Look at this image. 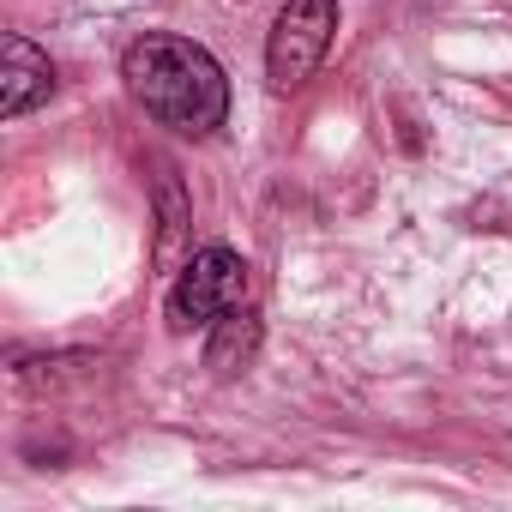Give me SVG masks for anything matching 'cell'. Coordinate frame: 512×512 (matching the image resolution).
Listing matches in <instances>:
<instances>
[{
    "instance_id": "obj_4",
    "label": "cell",
    "mask_w": 512,
    "mask_h": 512,
    "mask_svg": "<svg viewBox=\"0 0 512 512\" xmlns=\"http://www.w3.org/2000/svg\"><path fill=\"white\" fill-rule=\"evenodd\" d=\"M49 97H55V67H49V55H43L31 37H7V43H0V115L19 121V115H31V109L49 103Z\"/></svg>"
},
{
    "instance_id": "obj_3",
    "label": "cell",
    "mask_w": 512,
    "mask_h": 512,
    "mask_svg": "<svg viewBox=\"0 0 512 512\" xmlns=\"http://www.w3.org/2000/svg\"><path fill=\"white\" fill-rule=\"evenodd\" d=\"M332 37H338V0H290L266 37V85L302 91L320 73Z\"/></svg>"
},
{
    "instance_id": "obj_1",
    "label": "cell",
    "mask_w": 512,
    "mask_h": 512,
    "mask_svg": "<svg viewBox=\"0 0 512 512\" xmlns=\"http://www.w3.org/2000/svg\"><path fill=\"white\" fill-rule=\"evenodd\" d=\"M121 79L133 91V103L181 139H211L229 121V79H223L217 55L193 37L151 31V37L127 43Z\"/></svg>"
},
{
    "instance_id": "obj_2",
    "label": "cell",
    "mask_w": 512,
    "mask_h": 512,
    "mask_svg": "<svg viewBox=\"0 0 512 512\" xmlns=\"http://www.w3.org/2000/svg\"><path fill=\"white\" fill-rule=\"evenodd\" d=\"M241 302H247V260L235 247H199L193 260L181 266L175 290H169V332L217 326Z\"/></svg>"
},
{
    "instance_id": "obj_5",
    "label": "cell",
    "mask_w": 512,
    "mask_h": 512,
    "mask_svg": "<svg viewBox=\"0 0 512 512\" xmlns=\"http://www.w3.org/2000/svg\"><path fill=\"white\" fill-rule=\"evenodd\" d=\"M253 350H260V314H253V308H235V314H223V320L211 326L205 368L229 380L235 368H247V362H253Z\"/></svg>"
}]
</instances>
